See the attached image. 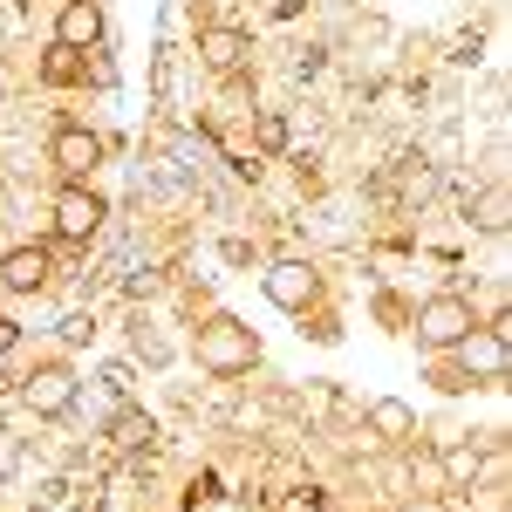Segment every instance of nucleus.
<instances>
[{
	"label": "nucleus",
	"mask_w": 512,
	"mask_h": 512,
	"mask_svg": "<svg viewBox=\"0 0 512 512\" xmlns=\"http://www.w3.org/2000/svg\"><path fill=\"white\" fill-rule=\"evenodd\" d=\"M28 410H35V417H62V410H69V403H76V376H69V369H62V362H48V369H35V376H28Z\"/></svg>",
	"instance_id": "6e6552de"
},
{
	"label": "nucleus",
	"mask_w": 512,
	"mask_h": 512,
	"mask_svg": "<svg viewBox=\"0 0 512 512\" xmlns=\"http://www.w3.org/2000/svg\"><path fill=\"white\" fill-rule=\"evenodd\" d=\"M260 287H267V301L274 308H287V315H301V308H315V294H321V280L308 260H274L267 274H260Z\"/></svg>",
	"instance_id": "20e7f679"
},
{
	"label": "nucleus",
	"mask_w": 512,
	"mask_h": 512,
	"mask_svg": "<svg viewBox=\"0 0 512 512\" xmlns=\"http://www.w3.org/2000/svg\"><path fill=\"white\" fill-rule=\"evenodd\" d=\"M260 144H267V151H280V144H287V123H280L274 110H267V117H260Z\"/></svg>",
	"instance_id": "4468645a"
},
{
	"label": "nucleus",
	"mask_w": 512,
	"mask_h": 512,
	"mask_svg": "<svg viewBox=\"0 0 512 512\" xmlns=\"http://www.w3.org/2000/svg\"><path fill=\"white\" fill-rule=\"evenodd\" d=\"M472 321H478V315H472V301H458V294H437V301H424V308H417V342H424V349H458Z\"/></svg>",
	"instance_id": "7ed1b4c3"
},
{
	"label": "nucleus",
	"mask_w": 512,
	"mask_h": 512,
	"mask_svg": "<svg viewBox=\"0 0 512 512\" xmlns=\"http://www.w3.org/2000/svg\"><path fill=\"white\" fill-rule=\"evenodd\" d=\"M458 369L472 376V383H506V362H512V349H506V321H492V328H465V342H458Z\"/></svg>",
	"instance_id": "f03ea898"
},
{
	"label": "nucleus",
	"mask_w": 512,
	"mask_h": 512,
	"mask_svg": "<svg viewBox=\"0 0 512 512\" xmlns=\"http://www.w3.org/2000/svg\"><path fill=\"white\" fill-rule=\"evenodd\" d=\"M7 342H14V321H0V349H7Z\"/></svg>",
	"instance_id": "2eb2a0df"
},
{
	"label": "nucleus",
	"mask_w": 512,
	"mask_h": 512,
	"mask_svg": "<svg viewBox=\"0 0 512 512\" xmlns=\"http://www.w3.org/2000/svg\"><path fill=\"white\" fill-rule=\"evenodd\" d=\"M48 164H55L62 178H89V171L103 164V137H96V130H82V123H69V130H55Z\"/></svg>",
	"instance_id": "423d86ee"
},
{
	"label": "nucleus",
	"mask_w": 512,
	"mask_h": 512,
	"mask_svg": "<svg viewBox=\"0 0 512 512\" xmlns=\"http://www.w3.org/2000/svg\"><path fill=\"white\" fill-rule=\"evenodd\" d=\"M246 55H253V41L239 35V28H205V35H198V62H205L212 76H239Z\"/></svg>",
	"instance_id": "1a4fd4ad"
},
{
	"label": "nucleus",
	"mask_w": 512,
	"mask_h": 512,
	"mask_svg": "<svg viewBox=\"0 0 512 512\" xmlns=\"http://www.w3.org/2000/svg\"><path fill=\"white\" fill-rule=\"evenodd\" d=\"M444 478H451V485H478V478H485V451H478V444H451V451H444Z\"/></svg>",
	"instance_id": "f8f14e48"
},
{
	"label": "nucleus",
	"mask_w": 512,
	"mask_h": 512,
	"mask_svg": "<svg viewBox=\"0 0 512 512\" xmlns=\"http://www.w3.org/2000/svg\"><path fill=\"white\" fill-rule=\"evenodd\" d=\"M369 431H376V437H396V444H403V437L417 431V410H410L403 396H376V403H369Z\"/></svg>",
	"instance_id": "9b49d317"
},
{
	"label": "nucleus",
	"mask_w": 512,
	"mask_h": 512,
	"mask_svg": "<svg viewBox=\"0 0 512 512\" xmlns=\"http://www.w3.org/2000/svg\"><path fill=\"white\" fill-rule=\"evenodd\" d=\"M103 212H110V205L89 192L82 178H69V185L55 192V239H89L96 226H103Z\"/></svg>",
	"instance_id": "39448f33"
},
{
	"label": "nucleus",
	"mask_w": 512,
	"mask_h": 512,
	"mask_svg": "<svg viewBox=\"0 0 512 512\" xmlns=\"http://www.w3.org/2000/svg\"><path fill=\"white\" fill-rule=\"evenodd\" d=\"M41 280H48V246H14V253H0V287H7V294H35Z\"/></svg>",
	"instance_id": "9d476101"
},
{
	"label": "nucleus",
	"mask_w": 512,
	"mask_h": 512,
	"mask_svg": "<svg viewBox=\"0 0 512 512\" xmlns=\"http://www.w3.org/2000/svg\"><path fill=\"white\" fill-rule=\"evenodd\" d=\"M198 362H205L212 376H246V369L260 362V335L233 315L205 321V328H198Z\"/></svg>",
	"instance_id": "f257e3e1"
},
{
	"label": "nucleus",
	"mask_w": 512,
	"mask_h": 512,
	"mask_svg": "<svg viewBox=\"0 0 512 512\" xmlns=\"http://www.w3.org/2000/svg\"><path fill=\"white\" fill-rule=\"evenodd\" d=\"M478 226H485V233H506V192L478 198Z\"/></svg>",
	"instance_id": "ddd939ff"
},
{
	"label": "nucleus",
	"mask_w": 512,
	"mask_h": 512,
	"mask_svg": "<svg viewBox=\"0 0 512 512\" xmlns=\"http://www.w3.org/2000/svg\"><path fill=\"white\" fill-rule=\"evenodd\" d=\"M103 41V0H62L55 14V48H96Z\"/></svg>",
	"instance_id": "0eeeda50"
}]
</instances>
